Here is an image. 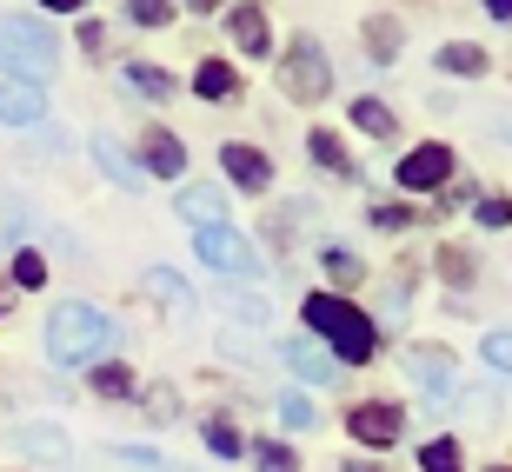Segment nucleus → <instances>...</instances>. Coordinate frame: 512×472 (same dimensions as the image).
<instances>
[{
    "mask_svg": "<svg viewBox=\"0 0 512 472\" xmlns=\"http://www.w3.org/2000/svg\"><path fill=\"white\" fill-rule=\"evenodd\" d=\"M114 346V320L87 300H67L47 313V359L54 366H94L100 353Z\"/></svg>",
    "mask_w": 512,
    "mask_h": 472,
    "instance_id": "obj_1",
    "label": "nucleus"
},
{
    "mask_svg": "<svg viewBox=\"0 0 512 472\" xmlns=\"http://www.w3.org/2000/svg\"><path fill=\"white\" fill-rule=\"evenodd\" d=\"M306 326H313V333L326 340V353H340L346 366L373 359V346H380L373 320H366L353 300H340V293H313V300H306Z\"/></svg>",
    "mask_w": 512,
    "mask_h": 472,
    "instance_id": "obj_2",
    "label": "nucleus"
},
{
    "mask_svg": "<svg viewBox=\"0 0 512 472\" xmlns=\"http://www.w3.org/2000/svg\"><path fill=\"white\" fill-rule=\"evenodd\" d=\"M0 60H7L20 80H47V74H54V60H60V40L47 34L40 20L14 14L7 27H0Z\"/></svg>",
    "mask_w": 512,
    "mask_h": 472,
    "instance_id": "obj_3",
    "label": "nucleus"
},
{
    "mask_svg": "<svg viewBox=\"0 0 512 472\" xmlns=\"http://www.w3.org/2000/svg\"><path fill=\"white\" fill-rule=\"evenodd\" d=\"M280 87L293 100H326V94H333V60H326V47L313 34H293V40H286Z\"/></svg>",
    "mask_w": 512,
    "mask_h": 472,
    "instance_id": "obj_4",
    "label": "nucleus"
},
{
    "mask_svg": "<svg viewBox=\"0 0 512 472\" xmlns=\"http://www.w3.org/2000/svg\"><path fill=\"white\" fill-rule=\"evenodd\" d=\"M193 246H200V260H207L213 273H233V280H260V273H266V260L233 227H200V233H193Z\"/></svg>",
    "mask_w": 512,
    "mask_h": 472,
    "instance_id": "obj_5",
    "label": "nucleus"
},
{
    "mask_svg": "<svg viewBox=\"0 0 512 472\" xmlns=\"http://www.w3.org/2000/svg\"><path fill=\"white\" fill-rule=\"evenodd\" d=\"M34 120H47V87L7 74L0 80V127H34Z\"/></svg>",
    "mask_w": 512,
    "mask_h": 472,
    "instance_id": "obj_6",
    "label": "nucleus"
},
{
    "mask_svg": "<svg viewBox=\"0 0 512 472\" xmlns=\"http://www.w3.org/2000/svg\"><path fill=\"white\" fill-rule=\"evenodd\" d=\"M346 426H353V439H360V446H393V439L406 433V413H399V406H386V399H366V406H353V419H346Z\"/></svg>",
    "mask_w": 512,
    "mask_h": 472,
    "instance_id": "obj_7",
    "label": "nucleus"
},
{
    "mask_svg": "<svg viewBox=\"0 0 512 472\" xmlns=\"http://www.w3.org/2000/svg\"><path fill=\"white\" fill-rule=\"evenodd\" d=\"M446 173H453V153L446 147H413L406 160H399V187L406 193H433Z\"/></svg>",
    "mask_w": 512,
    "mask_h": 472,
    "instance_id": "obj_8",
    "label": "nucleus"
},
{
    "mask_svg": "<svg viewBox=\"0 0 512 472\" xmlns=\"http://www.w3.org/2000/svg\"><path fill=\"white\" fill-rule=\"evenodd\" d=\"M220 167L233 173V187H240V193H266V187H273V167H266V153L240 147V140H227V147H220Z\"/></svg>",
    "mask_w": 512,
    "mask_h": 472,
    "instance_id": "obj_9",
    "label": "nucleus"
},
{
    "mask_svg": "<svg viewBox=\"0 0 512 472\" xmlns=\"http://www.w3.org/2000/svg\"><path fill=\"white\" fill-rule=\"evenodd\" d=\"M406 373H413L426 393H453V359L439 353V346H413V353H406Z\"/></svg>",
    "mask_w": 512,
    "mask_h": 472,
    "instance_id": "obj_10",
    "label": "nucleus"
},
{
    "mask_svg": "<svg viewBox=\"0 0 512 472\" xmlns=\"http://www.w3.org/2000/svg\"><path fill=\"white\" fill-rule=\"evenodd\" d=\"M7 446H14V453H34V459H67V433H60V426H14Z\"/></svg>",
    "mask_w": 512,
    "mask_h": 472,
    "instance_id": "obj_11",
    "label": "nucleus"
},
{
    "mask_svg": "<svg viewBox=\"0 0 512 472\" xmlns=\"http://www.w3.org/2000/svg\"><path fill=\"white\" fill-rule=\"evenodd\" d=\"M227 27H233V40H240V47H247L253 60H260V54H273V34H266V14H260V7H233V14H227Z\"/></svg>",
    "mask_w": 512,
    "mask_h": 472,
    "instance_id": "obj_12",
    "label": "nucleus"
},
{
    "mask_svg": "<svg viewBox=\"0 0 512 472\" xmlns=\"http://www.w3.org/2000/svg\"><path fill=\"white\" fill-rule=\"evenodd\" d=\"M280 359H286V366H293L300 379H313V386H326V379H333V359H326L313 340H286V346H280Z\"/></svg>",
    "mask_w": 512,
    "mask_h": 472,
    "instance_id": "obj_13",
    "label": "nucleus"
},
{
    "mask_svg": "<svg viewBox=\"0 0 512 472\" xmlns=\"http://www.w3.org/2000/svg\"><path fill=\"white\" fill-rule=\"evenodd\" d=\"M140 160H147V173H187V147L173 140V133H147V147H140Z\"/></svg>",
    "mask_w": 512,
    "mask_h": 472,
    "instance_id": "obj_14",
    "label": "nucleus"
},
{
    "mask_svg": "<svg viewBox=\"0 0 512 472\" xmlns=\"http://www.w3.org/2000/svg\"><path fill=\"white\" fill-rule=\"evenodd\" d=\"M180 213H187L193 227H227V193L193 187V193H180Z\"/></svg>",
    "mask_w": 512,
    "mask_h": 472,
    "instance_id": "obj_15",
    "label": "nucleus"
},
{
    "mask_svg": "<svg viewBox=\"0 0 512 472\" xmlns=\"http://www.w3.org/2000/svg\"><path fill=\"white\" fill-rule=\"evenodd\" d=\"M127 87L140 100H167L173 94V74H167V67H147V60H127Z\"/></svg>",
    "mask_w": 512,
    "mask_h": 472,
    "instance_id": "obj_16",
    "label": "nucleus"
},
{
    "mask_svg": "<svg viewBox=\"0 0 512 472\" xmlns=\"http://www.w3.org/2000/svg\"><path fill=\"white\" fill-rule=\"evenodd\" d=\"M193 94H200V100H233V94H240V74H233V67H220V60H207V67H200V80H193Z\"/></svg>",
    "mask_w": 512,
    "mask_h": 472,
    "instance_id": "obj_17",
    "label": "nucleus"
},
{
    "mask_svg": "<svg viewBox=\"0 0 512 472\" xmlns=\"http://www.w3.org/2000/svg\"><path fill=\"white\" fill-rule=\"evenodd\" d=\"M439 67H446V74L479 80V74H486V47H466V40H453V47H439Z\"/></svg>",
    "mask_w": 512,
    "mask_h": 472,
    "instance_id": "obj_18",
    "label": "nucleus"
},
{
    "mask_svg": "<svg viewBox=\"0 0 512 472\" xmlns=\"http://www.w3.org/2000/svg\"><path fill=\"white\" fill-rule=\"evenodd\" d=\"M353 127H360V133H380V140H393L399 120H393V107H380V100H353Z\"/></svg>",
    "mask_w": 512,
    "mask_h": 472,
    "instance_id": "obj_19",
    "label": "nucleus"
},
{
    "mask_svg": "<svg viewBox=\"0 0 512 472\" xmlns=\"http://www.w3.org/2000/svg\"><path fill=\"white\" fill-rule=\"evenodd\" d=\"M306 153H313V160H320V167L326 173H353V160H346V147H340V140H333V133H306Z\"/></svg>",
    "mask_w": 512,
    "mask_h": 472,
    "instance_id": "obj_20",
    "label": "nucleus"
},
{
    "mask_svg": "<svg viewBox=\"0 0 512 472\" xmlns=\"http://www.w3.org/2000/svg\"><path fill=\"white\" fill-rule=\"evenodd\" d=\"M366 54H373V60L399 54V27H393V20H366Z\"/></svg>",
    "mask_w": 512,
    "mask_h": 472,
    "instance_id": "obj_21",
    "label": "nucleus"
},
{
    "mask_svg": "<svg viewBox=\"0 0 512 472\" xmlns=\"http://www.w3.org/2000/svg\"><path fill=\"white\" fill-rule=\"evenodd\" d=\"M419 472H459V446H453V439H426Z\"/></svg>",
    "mask_w": 512,
    "mask_h": 472,
    "instance_id": "obj_22",
    "label": "nucleus"
},
{
    "mask_svg": "<svg viewBox=\"0 0 512 472\" xmlns=\"http://www.w3.org/2000/svg\"><path fill=\"white\" fill-rule=\"evenodd\" d=\"M320 260H326V273H333V280H340V286H353V280H360V273H366V266L353 260L346 246H320Z\"/></svg>",
    "mask_w": 512,
    "mask_h": 472,
    "instance_id": "obj_23",
    "label": "nucleus"
},
{
    "mask_svg": "<svg viewBox=\"0 0 512 472\" xmlns=\"http://www.w3.org/2000/svg\"><path fill=\"white\" fill-rule=\"evenodd\" d=\"M273 406H280V419L293 426V433H306V426H313V399H306V393H280Z\"/></svg>",
    "mask_w": 512,
    "mask_h": 472,
    "instance_id": "obj_24",
    "label": "nucleus"
},
{
    "mask_svg": "<svg viewBox=\"0 0 512 472\" xmlns=\"http://www.w3.org/2000/svg\"><path fill=\"white\" fill-rule=\"evenodd\" d=\"M253 466H260V472H300V459L286 453V446H273V439H266V446H253Z\"/></svg>",
    "mask_w": 512,
    "mask_h": 472,
    "instance_id": "obj_25",
    "label": "nucleus"
},
{
    "mask_svg": "<svg viewBox=\"0 0 512 472\" xmlns=\"http://www.w3.org/2000/svg\"><path fill=\"white\" fill-rule=\"evenodd\" d=\"M147 293H160V300L180 306V300H187V280H180V273H167V266H153V273H147Z\"/></svg>",
    "mask_w": 512,
    "mask_h": 472,
    "instance_id": "obj_26",
    "label": "nucleus"
},
{
    "mask_svg": "<svg viewBox=\"0 0 512 472\" xmlns=\"http://www.w3.org/2000/svg\"><path fill=\"white\" fill-rule=\"evenodd\" d=\"M94 386H100L107 399H127V393H133V373H127V366H100Z\"/></svg>",
    "mask_w": 512,
    "mask_h": 472,
    "instance_id": "obj_27",
    "label": "nucleus"
},
{
    "mask_svg": "<svg viewBox=\"0 0 512 472\" xmlns=\"http://www.w3.org/2000/svg\"><path fill=\"white\" fill-rule=\"evenodd\" d=\"M486 366L512 373V333H506V326H499V333H486Z\"/></svg>",
    "mask_w": 512,
    "mask_h": 472,
    "instance_id": "obj_28",
    "label": "nucleus"
},
{
    "mask_svg": "<svg viewBox=\"0 0 512 472\" xmlns=\"http://www.w3.org/2000/svg\"><path fill=\"white\" fill-rule=\"evenodd\" d=\"M207 446H213V453H220V459H233V453H240V433H233V426H220V419H213V426H207Z\"/></svg>",
    "mask_w": 512,
    "mask_h": 472,
    "instance_id": "obj_29",
    "label": "nucleus"
},
{
    "mask_svg": "<svg viewBox=\"0 0 512 472\" xmlns=\"http://www.w3.org/2000/svg\"><path fill=\"white\" fill-rule=\"evenodd\" d=\"M40 280H47L40 253H20V260H14V286H40Z\"/></svg>",
    "mask_w": 512,
    "mask_h": 472,
    "instance_id": "obj_30",
    "label": "nucleus"
},
{
    "mask_svg": "<svg viewBox=\"0 0 512 472\" xmlns=\"http://www.w3.org/2000/svg\"><path fill=\"white\" fill-rule=\"evenodd\" d=\"M227 306H233V320H247V326H260V320H266V306L253 300V293H233Z\"/></svg>",
    "mask_w": 512,
    "mask_h": 472,
    "instance_id": "obj_31",
    "label": "nucleus"
},
{
    "mask_svg": "<svg viewBox=\"0 0 512 472\" xmlns=\"http://www.w3.org/2000/svg\"><path fill=\"white\" fill-rule=\"evenodd\" d=\"M100 167L114 173V180H127V187H140V173H133L127 160H120V153H114V147H100Z\"/></svg>",
    "mask_w": 512,
    "mask_h": 472,
    "instance_id": "obj_32",
    "label": "nucleus"
},
{
    "mask_svg": "<svg viewBox=\"0 0 512 472\" xmlns=\"http://www.w3.org/2000/svg\"><path fill=\"white\" fill-rule=\"evenodd\" d=\"M506 220H512L506 200H479V227H506Z\"/></svg>",
    "mask_w": 512,
    "mask_h": 472,
    "instance_id": "obj_33",
    "label": "nucleus"
},
{
    "mask_svg": "<svg viewBox=\"0 0 512 472\" xmlns=\"http://www.w3.org/2000/svg\"><path fill=\"white\" fill-rule=\"evenodd\" d=\"M133 20H140V27H167L173 7H153V0H140V7H133Z\"/></svg>",
    "mask_w": 512,
    "mask_h": 472,
    "instance_id": "obj_34",
    "label": "nucleus"
},
{
    "mask_svg": "<svg viewBox=\"0 0 512 472\" xmlns=\"http://www.w3.org/2000/svg\"><path fill=\"white\" fill-rule=\"evenodd\" d=\"M147 413L153 419H173V393H167V386H153V393H147Z\"/></svg>",
    "mask_w": 512,
    "mask_h": 472,
    "instance_id": "obj_35",
    "label": "nucleus"
},
{
    "mask_svg": "<svg viewBox=\"0 0 512 472\" xmlns=\"http://www.w3.org/2000/svg\"><path fill=\"white\" fill-rule=\"evenodd\" d=\"M114 459H127V466H153L147 446H114Z\"/></svg>",
    "mask_w": 512,
    "mask_h": 472,
    "instance_id": "obj_36",
    "label": "nucleus"
},
{
    "mask_svg": "<svg viewBox=\"0 0 512 472\" xmlns=\"http://www.w3.org/2000/svg\"><path fill=\"white\" fill-rule=\"evenodd\" d=\"M346 472H386V466H366V459H353V466H346Z\"/></svg>",
    "mask_w": 512,
    "mask_h": 472,
    "instance_id": "obj_37",
    "label": "nucleus"
},
{
    "mask_svg": "<svg viewBox=\"0 0 512 472\" xmlns=\"http://www.w3.org/2000/svg\"><path fill=\"white\" fill-rule=\"evenodd\" d=\"M499 133H506V140H512V114H499Z\"/></svg>",
    "mask_w": 512,
    "mask_h": 472,
    "instance_id": "obj_38",
    "label": "nucleus"
},
{
    "mask_svg": "<svg viewBox=\"0 0 512 472\" xmlns=\"http://www.w3.org/2000/svg\"><path fill=\"white\" fill-rule=\"evenodd\" d=\"M0 306H7V300H0Z\"/></svg>",
    "mask_w": 512,
    "mask_h": 472,
    "instance_id": "obj_39",
    "label": "nucleus"
},
{
    "mask_svg": "<svg viewBox=\"0 0 512 472\" xmlns=\"http://www.w3.org/2000/svg\"><path fill=\"white\" fill-rule=\"evenodd\" d=\"M493 472H499V466H493Z\"/></svg>",
    "mask_w": 512,
    "mask_h": 472,
    "instance_id": "obj_40",
    "label": "nucleus"
}]
</instances>
